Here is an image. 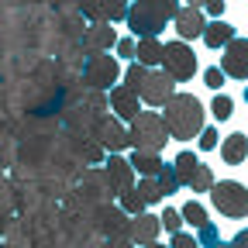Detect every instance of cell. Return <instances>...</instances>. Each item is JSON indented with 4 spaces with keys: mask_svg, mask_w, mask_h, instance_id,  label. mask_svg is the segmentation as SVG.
<instances>
[{
    "mask_svg": "<svg viewBox=\"0 0 248 248\" xmlns=\"http://www.w3.org/2000/svg\"><path fill=\"white\" fill-rule=\"evenodd\" d=\"M179 217H183V221H190L193 228H203V224H207V210H203V203H197V200L186 203V207L179 210Z\"/></svg>",
    "mask_w": 248,
    "mask_h": 248,
    "instance_id": "d4e9b609",
    "label": "cell"
},
{
    "mask_svg": "<svg viewBox=\"0 0 248 248\" xmlns=\"http://www.w3.org/2000/svg\"><path fill=\"white\" fill-rule=\"evenodd\" d=\"M228 248H248V231H238L234 241H228Z\"/></svg>",
    "mask_w": 248,
    "mask_h": 248,
    "instance_id": "e575fe53",
    "label": "cell"
},
{
    "mask_svg": "<svg viewBox=\"0 0 248 248\" xmlns=\"http://www.w3.org/2000/svg\"><path fill=\"white\" fill-rule=\"evenodd\" d=\"M207 11H210L217 21H221V14H224V0H214V4H207Z\"/></svg>",
    "mask_w": 248,
    "mask_h": 248,
    "instance_id": "d590c367",
    "label": "cell"
},
{
    "mask_svg": "<svg viewBox=\"0 0 248 248\" xmlns=\"http://www.w3.org/2000/svg\"><path fill=\"white\" fill-rule=\"evenodd\" d=\"M186 186H190L193 193H207L210 186H214V172H210V166L197 162V169L190 172V179H186Z\"/></svg>",
    "mask_w": 248,
    "mask_h": 248,
    "instance_id": "44dd1931",
    "label": "cell"
},
{
    "mask_svg": "<svg viewBox=\"0 0 248 248\" xmlns=\"http://www.w3.org/2000/svg\"><path fill=\"white\" fill-rule=\"evenodd\" d=\"M121 210H124V214H131V217L145 214V200H141V197L135 193V186H131L128 193H121Z\"/></svg>",
    "mask_w": 248,
    "mask_h": 248,
    "instance_id": "484cf974",
    "label": "cell"
},
{
    "mask_svg": "<svg viewBox=\"0 0 248 248\" xmlns=\"http://www.w3.org/2000/svg\"><path fill=\"white\" fill-rule=\"evenodd\" d=\"M93 138L100 148H110V155H117L121 148H128V128L117 117H100L93 124Z\"/></svg>",
    "mask_w": 248,
    "mask_h": 248,
    "instance_id": "ba28073f",
    "label": "cell"
},
{
    "mask_svg": "<svg viewBox=\"0 0 248 248\" xmlns=\"http://www.w3.org/2000/svg\"><path fill=\"white\" fill-rule=\"evenodd\" d=\"M110 107L117 110V121H135L141 114L138 93H131L128 86H110Z\"/></svg>",
    "mask_w": 248,
    "mask_h": 248,
    "instance_id": "4fadbf2b",
    "label": "cell"
},
{
    "mask_svg": "<svg viewBox=\"0 0 248 248\" xmlns=\"http://www.w3.org/2000/svg\"><path fill=\"white\" fill-rule=\"evenodd\" d=\"M200 38H203V42H207L210 48H224V45H228L231 38H238V31H234V24H228V21L221 17V21H214V24H207Z\"/></svg>",
    "mask_w": 248,
    "mask_h": 248,
    "instance_id": "9a60e30c",
    "label": "cell"
},
{
    "mask_svg": "<svg viewBox=\"0 0 248 248\" xmlns=\"http://www.w3.org/2000/svg\"><path fill=\"white\" fill-rule=\"evenodd\" d=\"M135 93H138L141 104H148V107H162V104L172 97V93H176V83H172L166 73H152V69H148Z\"/></svg>",
    "mask_w": 248,
    "mask_h": 248,
    "instance_id": "52a82bcc",
    "label": "cell"
},
{
    "mask_svg": "<svg viewBox=\"0 0 248 248\" xmlns=\"http://www.w3.org/2000/svg\"><path fill=\"white\" fill-rule=\"evenodd\" d=\"M221 159L228 166H241L248 159V138L245 135H228L224 145H221Z\"/></svg>",
    "mask_w": 248,
    "mask_h": 248,
    "instance_id": "2e32d148",
    "label": "cell"
},
{
    "mask_svg": "<svg viewBox=\"0 0 248 248\" xmlns=\"http://www.w3.org/2000/svg\"><path fill=\"white\" fill-rule=\"evenodd\" d=\"M107 248H131V241H128V238H110Z\"/></svg>",
    "mask_w": 248,
    "mask_h": 248,
    "instance_id": "8d00e7d4",
    "label": "cell"
},
{
    "mask_svg": "<svg viewBox=\"0 0 248 248\" xmlns=\"http://www.w3.org/2000/svg\"><path fill=\"white\" fill-rule=\"evenodd\" d=\"M210 203L221 210L224 217H248V190L238 183V179H224V183H214L210 186Z\"/></svg>",
    "mask_w": 248,
    "mask_h": 248,
    "instance_id": "277c9868",
    "label": "cell"
},
{
    "mask_svg": "<svg viewBox=\"0 0 248 248\" xmlns=\"http://www.w3.org/2000/svg\"><path fill=\"white\" fill-rule=\"evenodd\" d=\"M179 11V4H172V0H138L135 7H128V28L131 35L138 42L145 38H159V31L166 28V21H172Z\"/></svg>",
    "mask_w": 248,
    "mask_h": 248,
    "instance_id": "7a4b0ae2",
    "label": "cell"
},
{
    "mask_svg": "<svg viewBox=\"0 0 248 248\" xmlns=\"http://www.w3.org/2000/svg\"><path fill=\"white\" fill-rule=\"evenodd\" d=\"M145 73H148L145 66H138V62H131V66H128V73H124V86H128V90L135 93V90H138V83L145 79Z\"/></svg>",
    "mask_w": 248,
    "mask_h": 248,
    "instance_id": "83f0119b",
    "label": "cell"
},
{
    "mask_svg": "<svg viewBox=\"0 0 248 248\" xmlns=\"http://www.w3.org/2000/svg\"><path fill=\"white\" fill-rule=\"evenodd\" d=\"M197 155L193 152H179L176 155V162H172V169H176V179H179V186H186V179H190V172L197 169Z\"/></svg>",
    "mask_w": 248,
    "mask_h": 248,
    "instance_id": "7402d4cb",
    "label": "cell"
},
{
    "mask_svg": "<svg viewBox=\"0 0 248 248\" xmlns=\"http://www.w3.org/2000/svg\"><path fill=\"white\" fill-rule=\"evenodd\" d=\"M210 248H228V241H221V238H217V241H214Z\"/></svg>",
    "mask_w": 248,
    "mask_h": 248,
    "instance_id": "74e56055",
    "label": "cell"
},
{
    "mask_svg": "<svg viewBox=\"0 0 248 248\" xmlns=\"http://www.w3.org/2000/svg\"><path fill=\"white\" fill-rule=\"evenodd\" d=\"M79 11L93 24H110V21H124V17H128V4H83Z\"/></svg>",
    "mask_w": 248,
    "mask_h": 248,
    "instance_id": "5bb4252c",
    "label": "cell"
},
{
    "mask_svg": "<svg viewBox=\"0 0 248 248\" xmlns=\"http://www.w3.org/2000/svg\"><path fill=\"white\" fill-rule=\"evenodd\" d=\"M104 176H107V183H110V193L117 190V197L128 193L131 186H135V169L128 166V159H121V155H110V159H107Z\"/></svg>",
    "mask_w": 248,
    "mask_h": 248,
    "instance_id": "7c38bea8",
    "label": "cell"
},
{
    "mask_svg": "<svg viewBox=\"0 0 248 248\" xmlns=\"http://www.w3.org/2000/svg\"><path fill=\"white\" fill-rule=\"evenodd\" d=\"M124 224H128L124 210H114V207H104V210H100V228H104L110 238H124Z\"/></svg>",
    "mask_w": 248,
    "mask_h": 248,
    "instance_id": "d6986e66",
    "label": "cell"
},
{
    "mask_svg": "<svg viewBox=\"0 0 248 248\" xmlns=\"http://www.w3.org/2000/svg\"><path fill=\"white\" fill-rule=\"evenodd\" d=\"M197 231H200V234H197V245H200V248H210L217 238H221V234H217V224H214V221H207V224L197 228Z\"/></svg>",
    "mask_w": 248,
    "mask_h": 248,
    "instance_id": "f1b7e54d",
    "label": "cell"
},
{
    "mask_svg": "<svg viewBox=\"0 0 248 248\" xmlns=\"http://www.w3.org/2000/svg\"><path fill=\"white\" fill-rule=\"evenodd\" d=\"M169 248H200V245H197V238H193V234H183V231H176Z\"/></svg>",
    "mask_w": 248,
    "mask_h": 248,
    "instance_id": "d6a6232c",
    "label": "cell"
},
{
    "mask_svg": "<svg viewBox=\"0 0 248 248\" xmlns=\"http://www.w3.org/2000/svg\"><path fill=\"white\" fill-rule=\"evenodd\" d=\"M162 55H166V45L159 38H145V42L135 45V59H138V66H145V69L148 66H159Z\"/></svg>",
    "mask_w": 248,
    "mask_h": 248,
    "instance_id": "e0dca14e",
    "label": "cell"
},
{
    "mask_svg": "<svg viewBox=\"0 0 248 248\" xmlns=\"http://www.w3.org/2000/svg\"><path fill=\"white\" fill-rule=\"evenodd\" d=\"M231 110H234V100L228 97V93H217L214 104H210V114H214L217 121H228V117H231Z\"/></svg>",
    "mask_w": 248,
    "mask_h": 248,
    "instance_id": "4316f807",
    "label": "cell"
},
{
    "mask_svg": "<svg viewBox=\"0 0 248 248\" xmlns=\"http://www.w3.org/2000/svg\"><path fill=\"white\" fill-rule=\"evenodd\" d=\"M128 166H131V169H138L141 176H155V172H159V169H162L166 162L159 159V155H148V152H135Z\"/></svg>",
    "mask_w": 248,
    "mask_h": 248,
    "instance_id": "ffe728a7",
    "label": "cell"
},
{
    "mask_svg": "<svg viewBox=\"0 0 248 248\" xmlns=\"http://www.w3.org/2000/svg\"><path fill=\"white\" fill-rule=\"evenodd\" d=\"M159 231H162V224H159V217H152V214H138L124 224V238L131 245H152L159 238Z\"/></svg>",
    "mask_w": 248,
    "mask_h": 248,
    "instance_id": "30bf717a",
    "label": "cell"
},
{
    "mask_svg": "<svg viewBox=\"0 0 248 248\" xmlns=\"http://www.w3.org/2000/svg\"><path fill=\"white\" fill-rule=\"evenodd\" d=\"M176 35H179V42L186 45L190 38H200L203 35V28H207V21H203V11L193 4V7H179L176 11Z\"/></svg>",
    "mask_w": 248,
    "mask_h": 248,
    "instance_id": "8fae6325",
    "label": "cell"
},
{
    "mask_svg": "<svg viewBox=\"0 0 248 248\" xmlns=\"http://www.w3.org/2000/svg\"><path fill=\"white\" fill-rule=\"evenodd\" d=\"M162 73L172 79V83H183V79H193L197 73V55L190 45H183V42H169L166 45V55H162Z\"/></svg>",
    "mask_w": 248,
    "mask_h": 248,
    "instance_id": "5b68a950",
    "label": "cell"
},
{
    "mask_svg": "<svg viewBox=\"0 0 248 248\" xmlns=\"http://www.w3.org/2000/svg\"><path fill=\"white\" fill-rule=\"evenodd\" d=\"M117 55H124V59H135V38H117Z\"/></svg>",
    "mask_w": 248,
    "mask_h": 248,
    "instance_id": "836d02e7",
    "label": "cell"
},
{
    "mask_svg": "<svg viewBox=\"0 0 248 248\" xmlns=\"http://www.w3.org/2000/svg\"><path fill=\"white\" fill-rule=\"evenodd\" d=\"M169 141V131H166V124L162 117L155 114V110H141L135 121H131V131H128V145L135 152H148V155H159Z\"/></svg>",
    "mask_w": 248,
    "mask_h": 248,
    "instance_id": "3957f363",
    "label": "cell"
},
{
    "mask_svg": "<svg viewBox=\"0 0 248 248\" xmlns=\"http://www.w3.org/2000/svg\"><path fill=\"white\" fill-rule=\"evenodd\" d=\"M203 83H207L210 90H221V86H224V73L217 69V66H210V69H203Z\"/></svg>",
    "mask_w": 248,
    "mask_h": 248,
    "instance_id": "4dcf8cb0",
    "label": "cell"
},
{
    "mask_svg": "<svg viewBox=\"0 0 248 248\" xmlns=\"http://www.w3.org/2000/svg\"><path fill=\"white\" fill-rule=\"evenodd\" d=\"M117 76H121V66L107 52H93L83 66V83L93 86V90H107L110 83H117Z\"/></svg>",
    "mask_w": 248,
    "mask_h": 248,
    "instance_id": "8992f818",
    "label": "cell"
},
{
    "mask_svg": "<svg viewBox=\"0 0 248 248\" xmlns=\"http://www.w3.org/2000/svg\"><path fill=\"white\" fill-rule=\"evenodd\" d=\"M217 138H221V135H217L214 128H203V131H200V148H203V152H214V148H217Z\"/></svg>",
    "mask_w": 248,
    "mask_h": 248,
    "instance_id": "1f68e13d",
    "label": "cell"
},
{
    "mask_svg": "<svg viewBox=\"0 0 248 248\" xmlns=\"http://www.w3.org/2000/svg\"><path fill=\"white\" fill-rule=\"evenodd\" d=\"M221 69L224 76H234V79H248V42L245 38H231L224 45V55H221Z\"/></svg>",
    "mask_w": 248,
    "mask_h": 248,
    "instance_id": "9c48e42d",
    "label": "cell"
},
{
    "mask_svg": "<svg viewBox=\"0 0 248 248\" xmlns=\"http://www.w3.org/2000/svg\"><path fill=\"white\" fill-rule=\"evenodd\" d=\"M152 179H155V186H159V193H162V197H169V193L179 190V179H176V169H172V166H162Z\"/></svg>",
    "mask_w": 248,
    "mask_h": 248,
    "instance_id": "603a6c76",
    "label": "cell"
},
{
    "mask_svg": "<svg viewBox=\"0 0 248 248\" xmlns=\"http://www.w3.org/2000/svg\"><path fill=\"white\" fill-rule=\"evenodd\" d=\"M159 224H166V231H183V217H179V210H172V207H166V214L159 217Z\"/></svg>",
    "mask_w": 248,
    "mask_h": 248,
    "instance_id": "f546056e",
    "label": "cell"
},
{
    "mask_svg": "<svg viewBox=\"0 0 248 248\" xmlns=\"http://www.w3.org/2000/svg\"><path fill=\"white\" fill-rule=\"evenodd\" d=\"M166 110L159 114L169 138L176 141H190L203 131V104L193 97V93H172V97L162 104Z\"/></svg>",
    "mask_w": 248,
    "mask_h": 248,
    "instance_id": "6da1fadb",
    "label": "cell"
},
{
    "mask_svg": "<svg viewBox=\"0 0 248 248\" xmlns=\"http://www.w3.org/2000/svg\"><path fill=\"white\" fill-rule=\"evenodd\" d=\"M86 42H90L93 52H107L110 45H117V35H114V28H110V24H93V28H90V35H86Z\"/></svg>",
    "mask_w": 248,
    "mask_h": 248,
    "instance_id": "ac0fdd59",
    "label": "cell"
},
{
    "mask_svg": "<svg viewBox=\"0 0 248 248\" xmlns=\"http://www.w3.org/2000/svg\"><path fill=\"white\" fill-rule=\"evenodd\" d=\"M135 193L145 200V207H152V203H159V200H162V193H159V186H155V179H152V176H145V179L135 186Z\"/></svg>",
    "mask_w": 248,
    "mask_h": 248,
    "instance_id": "cb8c5ba5",
    "label": "cell"
},
{
    "mask_svg": "<svg viewBox=\"0 0 248 248\" xmlns=\"http://www.w3.org/2000/svg\"><path fill=\"white\" fill-rule=\"evenodd\" d=\"M145 248H166V245H159V241H152V245H145Z\"/></svg>",
    "mask_w": 248,
    "mask_h": 248,
    "instance_id": "f35d334b",
    "label": "cell"
}]
</instances>
